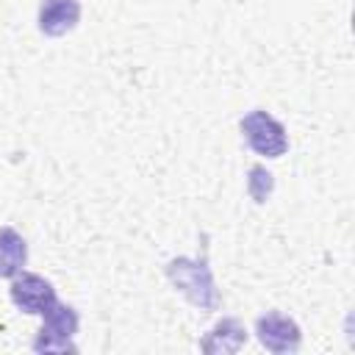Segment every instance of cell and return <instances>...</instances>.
Wrapping results in <instances>:
<instances>
[{
	"mask_svg": "<svg viewBox=\"0 0 355 355\" xmlns=\"http://www.w3.org/2000/svg\"><path fill=\"white\" fill-rule=\"evenodd\" d=\"M166 277L194 308L200 311H216L219 308V291L214 283V272L208 266V258H172L166 263Z\"/></svg>",
	"mask_w": 355,
	"mask_h": 355,
	"instance_id": "cell-1",
	"label": "cell"
},
{
	"mask_svg": "<svg viewBox=\"0 0 355 355\" xmlns=\"http://www.w3.org/2000/svg\"><path fill=\"white\" fill-rule=\"evenodd\" d=\"M241 133L244 141L250 144L252 153L263 155V158H280L288 150V133L283 128L280 119H275L269 111L263 108H252L250 114L241 116Z\"/></svg>",
	"mask_w": 355,
	"mask_h": 355,
	"instance_id": "cell-2",
	"label": "cell"
},
{
	"mask_svg": "<svg viewBox=\"0 0 355 355\" xmlns=\"http://www.w3.org/2000/svg\"><path fill=\"white\" fill-rule=\"evenodd\" d=\"M42 330L33 338L31 349L33 352H75V333H78V311L72 305L64 302H53L44 313H42Z\"/></svg>",
	"mask_w": 355,
	"mask_h": 355,
	"instance_id": "cell-3",
	"label": "cell"
},
{
	"mask_svg": "<svg viewBox=\"0 0 355 355\" xmlns=\"http://www.w3.org/2000/svg\"><path fill=\"white\" fill-rule=\"evenodd\" d=\"M8 294H11V302L22 313H31V316H42L58 300L55 288H53V283L47 277H42L36 272H25V269L11 277Z\"/></svg>",
	"mask_w": 355,
	"mask_h": 355,
	"instance_id": "cell-4",
	"label": "cell"
},
{
	"mask_svg": "<svg viewBox=\"0 0 355 355\" xmlns=\"http://www.w3.org/2000/svg\"><path fill=\"white\" fill-rule=\"evenodd\" d=\"M255 336L258 341L275 352V355H286V352H297L300 344H302V333H300V324L286 316V313H277V311H269L263 316L255 319Z\"/></svg>",
	"mask_w": 355,
	"mask_h": 355,
	"instance_id": "cell-5",
	"label": "cell"
},
{
	"mask_svg": "<svg viewBox=\"0 0 355 355\" xmlns=\"http://www.w3.org/2000/svg\"><path fill=\"white\" fill-rule=\"evenodd\" d=\"M39 31L44 36H67L80 22V3L78 0H42L39 3Z\"/></svg>",
	"mask_w": 355,
	"mask_h": 355,
	"instance_id": "cell-6",
	"label": "cell"
},
{
	"mask_svg": "<svg viewBox=\"0 0 355 355\" xmlns=\"http://www.w3.org/2000/svg\"><path fill=\"white\" fill-rule=\"evenodd\" d=\"M247 344V330L239 319H222L216 322L202 338H200V349L208 355H227V352H239Z\"/></svg>",
	"mask_w": 355,
	"mask_h": 355,
	"instance_id": "cell-7",
	"label": "cell"
},
{
	"mask_svg": "<svg viewBox=\"0 0 355 355\" xmlns=\"http://www.w3.org/2000/svg\"><path fill=\"white\" fill-rule=\"evenodd\" d=\"M28 261V244L14 227H0V277H14Z\"/></svg>",
	"mask_w": 355,
	"mask_h": 355,
	"instance_id": "cell-8",
	"label": "cell"
},
{
	"mask_svg": "<svg viewBox=\"0 0 355 355\" xmlns=\"http://www.w3.org/2000/svg\"><path fill=\"white\" fill-rule=\"evenodd\" d=\"M247 191L255 202H266V197L272 194V175L263 166H250V178H247Z\"/></svg>",
	"mask_w": 355,
	"mask_h": 355,
	"instance_id": "cell-9",
	"label": "cell"
}]
</instances>
